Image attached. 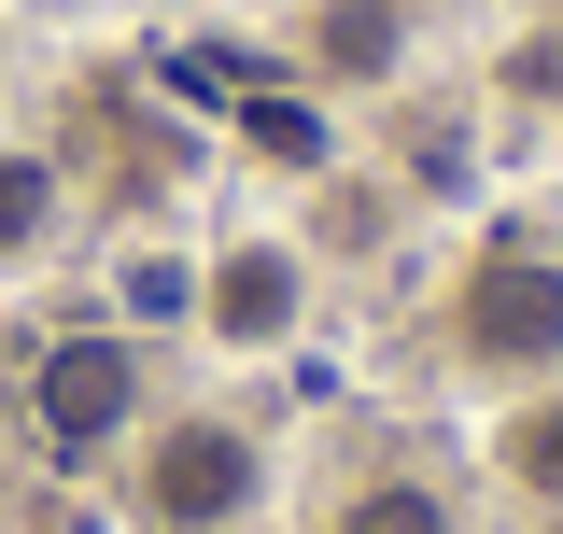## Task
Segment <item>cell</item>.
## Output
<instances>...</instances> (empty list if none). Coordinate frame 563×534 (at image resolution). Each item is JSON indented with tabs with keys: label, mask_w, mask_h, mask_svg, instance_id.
I'll list each match as a JSON object with an SVG mask.
<instances>
[{
	"label": "cell",
	"mask_w": 563,
	"mask_h": 534,
	"mask_svg": "<svg viewBox=\"0 0 563 534\" xmlns=\"http://www.w3.org/2000/svg\"><path fill=\"white\" fill-rule=\"evenodd\" d=\"M57 211H70L57 155H29V141H0V267H29V254H43V240H57Z\"/></svg>",
	"instance_id": "cell-8"
},
{
	"label": "cell",
	"mask_w": 563,
	"mask_h": 534,
	"mask_svg": "<svg viewBox=\"0 0 563 534\" xmlns=\"http://www.w3.org/2000/svg\"><path fill=\"white\" fill-rule=\"evenodd\" d=\"M268 478L282 465L240 408H155L128 436V534H254Z\"/></svg>",
	"instance_id": "cell-2"
},
{
	"label": "cell",
	"mask_w": 563,
	"mask_h": 534,
	"mask_svg": "<svg viewBox=\"0 0 563 534\" xmlns=\"http://www.w3.org/2000/svg\"><path fill=\"white\" fill-rule=\"evenodd\" d=\"M141 422H155V352H141L128 324L43 337V366H29V436H43L57 465H128Z\"/></svg>",
	"instance_id": "cell-3"
},
{
	"label": "cell",
	"mask_w": 563,
	"mask_h": 534,
	"mask_svg": "<svg viewBox=\"0 0 563 534\" xmlns=\"http://www.w3.org/2000/svg\"><path fill=\"white\" fill-rule=\"evenodd\" d=\"M437 337H451V366H465L479 394H536V380H563V240L493 225L479 254L451 267V296H437Z\"/></svg>",
	"instance_id": "cell-1"
},
{
	"label": "cell",
	"mask_w": 563,
	"mask_h": 534,
	"mask_svg": "<svg viewBox=\"0 0 563 534\" xmlns=\"http://www.w3.org/2000/svg\"><path fill=\"white\" fill-rule=\"evenodd\" d=\"M310 240H282V225H240V240H211L198 254V352H225V366H268V352H296L310 337Z\"/></svg>",
	"instance_id": "cell-4"
},
{
	"label": "cell",
	"mask_w": 563,
	"mask_h": 534,
	"mask_svg": "<svg viewBox=\"0 0 563 534\" xmlns=\"http://www.w3.org/2000/svg\"><path fill=\"white\" fill-rule=\"evenodd\" d=\"M493 478H507V507L563 521V380H536V394H493Z\"/></svg>",
	"instance_id": "cell-6"
},
{
	"label": "cell",
	"mask_w": 563,
	"mask_h": 534,
	"mask_svg": "<svg viewBox=\"0 0 563 534\" xmlns=\"http://www.w3.org/2000/svg\"><path fill=\"white\" fill-rule=\"evenodd\" d=\"M254 141H268L282 169H324V113H296V99H268V113H254Z\"/></svg>",
	"instance_id": "cell-9"
},
{
	"label": "cell",
	"mask_w": 563,
	"mask_h": 534,
	"mask_svg": "<svg viewBox=\"0 0 563 534\" xmlns=\"http://www.w3.org/2000/svg\"><path fill=\"white\" fill-rule=\"evenodd\" d=\"M282 57L310 70V99H380L422 57V0H296Z\"/></svg>",
	"instance_id": "cell-5"
},
{
	"label": "cell",
	"mask_w": 563,
	"mask_h": 534,
	"mask_svg": "<svg viewBox=\"0 0 563 534\" xmlns=\"http://www.w3.org/2000/svg\"><path fill=\"white\" fill-rule=\"evenodd\" d=\"M507 99H563V29H521L507 43Z\"/></svg>",
	"instance_id": "cell-10"
},
{
	"label": "cell",
	"mask_w": 563,
	"mask_h": 534,
	"mask_svg": "<svg viewBox=\"0 0 563 534\" xmlns=\"http://www.w3.org/2000/svg\"><path fill=\"white\" fill-rule=\"evenodd\" d=\"M324 534H465V507H451V478H422V465H366L324 507Z\"/></svg>",
	"instance_id": "cell-7"
}]
</instances>
